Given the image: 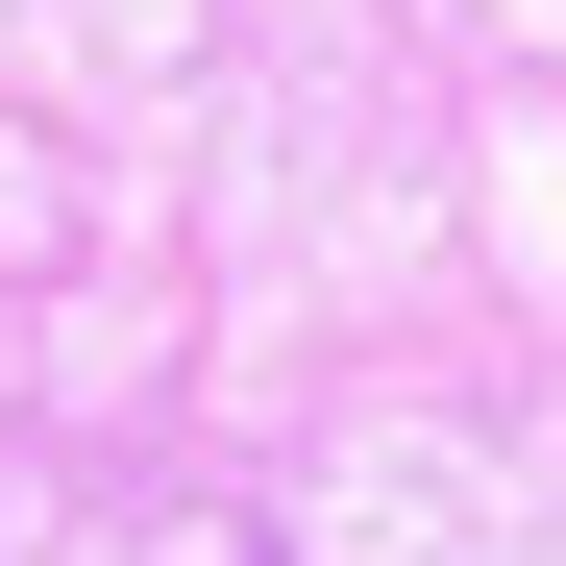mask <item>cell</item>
Returning <instances> with one entry per match:
<instances>
[]
</instances>
